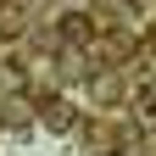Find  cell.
I'll return each instance as SVG.
<instances>
[{"label": "cell", "mask_w": 156, "mask_h": 156, "mask_svg": "<svg viewBox=\"0 0 156 156\" xmlns=\"http://www.w3.org/2000/svg\"><path fill=\"white\" fill-rule=\"evenodd\" d=\"M45 123H50V128H73V106H67V101H50V106H45Z\"/></svg>", "instance_id": "6da1fadb"}, {"label": "cell", "mask_w": 156, "mask_h": 156, "mask_svg": "<svg viewBox=\"0 0 156 156\" xmlns=\"http://www.w3.org/2000/svg\"><path fill=\"white\" fill-rule=\"evenodd\" d=\"M106 156H117V151H106Z\"/></svg>", "instance_id": "7a4b0ae2"}]
</instances>
